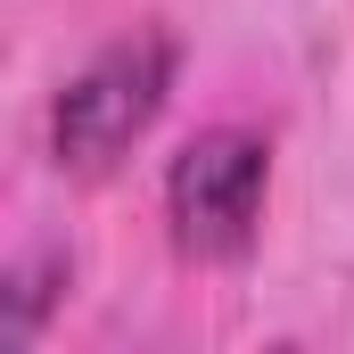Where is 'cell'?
Listing matches in <instances>:
<instances>
[{"label": "cell", "mask_w": 354, "mask_h": 354, "mask_svg": "<svg viewBox=\"0 0 354 354\" xmlns=\"http://www.w3.org/2000/svg\"><path fill=\"white\" fill-rule=\"evenodd\" d=\"M174 66H181V50H174L165 25L115 33L83 75L58 91V107H50V157L66 174H115L132 157V140H149V124L165 115Z\"/></svg>", "instance_id": "1"}, {"label": "cell", "mask_w": 354, "mask_h": 354, "mask_svg": "<svg viewBox=\"0 0 354 354\" xmlns=\"http://www.w3.org/2000/svg\"><path fill=\"white\" fill-rule=\"evenodd\" d=\"M58 288H66V264L58 256H33V264L8 272V288H0V346H33V330L58 305Z\"/></svg>", "instance_id": "3"}, {"label": "cell", "mask_w": 354, "mask_h": 354, "mask_svg": "<svg viewBox=\"0 0 354 354\" xmlns=\"http://www.w3.org/2000/svg\"><path fill=\"white\" fill-rule=\"evenodd\" d=\"M264 189H272V149L256 132L223 124V132H198L165 174V223H174V248L189 264H231L256 248V223H264Z\"/></svg>", "instance_id": "2"}]
</instances>
